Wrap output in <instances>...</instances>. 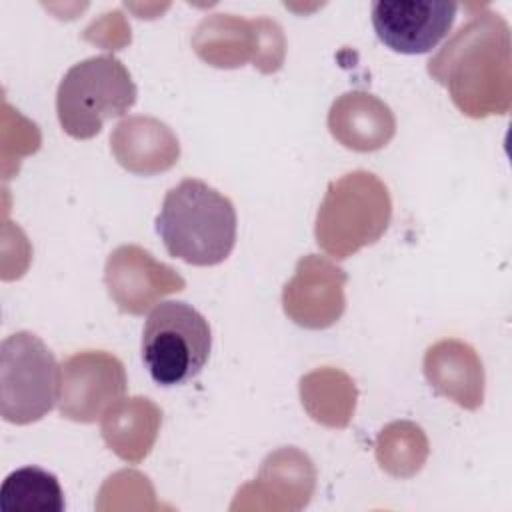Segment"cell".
<instances>
[{
    "mask_svg": "<svg viewBox=\"0 0 512 512\" xmlns=\"http://www.w3.org/2000/svg\"><path fill=\"white\" fill-rule=\"evenodd\" d=\"M428 72L448 86L468 116L504 114L510 108V28L488 8H478L454 38L428 62Z\"/></svg>",
    "mask_w": 512,
    "mask_h": 512,
    "instance_id": "1",
    "label": "cell"
},
{
    "mask_svg": "<svg viewBox=\"0 0 512 512\" xmlns=\"http://www.w3.org/2000/svg\"><path fill=\"white\" fill-rule=\"evenodd\" d=\"M136 84L112 54L76 62L60 80L56 114L62 130L76 138H94L106 120L126 114L136 102Z\"/></svg>",
    "mask_w": 512,
    "mask_h": 512,
    "instance_id": "3",
    "label": "cell"
},
{
    "mask_svg": "<svg viewBox=\"0 0 512 512\" xmlns=\"http://www.w3.org/2000/svg\"><path fill=\"white\" fill-rule=\"evenodd\" d=\"M60 388V366L50 348L32 332L20 330L0 344V414L12 424L46 416Z\"/></svg>",
    "mask_w": 512,
    "mask_h": 512,
    "instance_id": "6",
    "label": "cell"
},
{
    "mask_svg": "<svg viewBox=\"0 0 512 512\" xmlns=\"http://www.w3.org/2000/svg\"><path fill=\"white\" fill-rule=\"evenodd\" d=\"M106 286L122 312L142 314L156 298L178 292L184 280L138 246L116 248L106 262Z\"/></svg>",
    "mask_w": 512,
    "mask_h": 512,
    "instance_id": "9",
    "label": "cell"
},
{
    "mask_svg": "<svg viewBox=\"0 0 512 512\" xmlns=\"http://www.w3.org/2000/svg\"><path fill=\"white\" fill-rule=\"evenodd\" d=\"M64 492L58 478L38 466L10 472L0 486L2 512H64Z\"/></svg>",
    "mask_w": 512,
    "mask_h": 512,
    "instance_id": "15",
    "label": "cell"
},
{
    "mask_svg": "<svg viewBox=\"0 0 512 512\" xmlns=\"http://www.w3.org/2000/svg\"><path fill=\"white\" fill-rule=\"evenodd\" d=\"M156 232L170 256L192 266H216L236 244V210L216 188L186 178L166 192Z\"/></svg>",
    "mask_w": 512,
    "mask_h": 512,
    "instance_id": "2",
    "label": "cell"
},
{
    "mask_svg": "<svg viewBox=\"0 0 512 512\" xmlns=\"http://www.w3.org/2000/svg\"><path fill=\"white\" fill-rule=\"evenodd\" d=\"M424 372L430 384L464 408L482 404L484 374L476 352L458 340L440 342L426 352Z\"/></svg>",
    "mask_w": 512,
    "mask_h": 512,
    "instance_id": "13",
    "label": "cell"
},
{
    "mask_svg": "<svg viewBox=\"0 0 512 512\" xmlns=\"http://www.w3.org/2000/svg\"><path fill=\"white\" fill-rule=\"evenodd\" d=\"M328 126L334 138L352 150H378L394 134V118L386 104L366 92H348L330 108Z\"/></svg>",
    "mask_w": 512,
    "mask_h": 512,
    "instance_id": "12",
    "label": "cell"
},
{
    "mask_svg": "<svg viewBox=\"0 0 512 512\" xmlns=\"http://www.w3.org/2000/svg\"><path fill=\"white\" fill-rule=\"evenodd\" d=\"M458 4L448 0H378L372 26L382 44L400 54H426L448 36Z\"/></svg>",
    "mask_w": 512,
    "mask_h": 512,
    "instance_id": "8",
    "label": "cell"
},
{
    "mask_svg": "<svg viewBox=\"0 0 512 512\" xmlns=\"http://www.w3.org/2000/svg\"><path fill=\"white\" fill-rule=\"evenodd\" d=\"M116 160L130 172L154 174L168 170L180 156L178 138L172 130L148 116L122 120L110 136Z\"/></svg>",
    "mask_w": 512,
    "mask_h": 512,
    "instance_id": "11",
    "label": "cell"
},
{
    "mask_svg": "<svg viewBox=\"0 0 512 512\" xmlns=\"http://www.w3.org/2000/svg\"><path fill=\"white\" fill-rule=\"evenodd\" d=\"M346 274L328 260L310 254L302 258L296 276L284 288V310L300 326L326 328L344 310L342 286Z\"/></svg>",
    "mask_w": 512,
    "mask_h": 512,
    "instance_id": "10",
    "label": "cell"
},
{
    "mask_svg": "<svg viewBox=\"0 0 512 512\" xmlns=\"http://www.w3.org/2000/svg\"><path fill=\"white\" fill-rule=\"evenodd\" d=\"M392 202L388 188L372 172H350L330 182L316 216V242L342 260L376 242L388 228Z\"/></svg>",
    "mask_w": 512,
    "mask_h": 512,
    "instance_id": "4",
    "label": "cell"
},
{
    "mask_svg": "<svg viewBox=\"0 0 512 512\" xmlns=\"http://www.w3.org/2000/svg\"><path fill=\"white\" fill-rule=\"evenodd\" d=\"M212 330L188 302H160L142 330V360L160 386H180L196 378L208 362Z\"/></svg>",
    "mask_w": 512,
    "mask_h": 512,
    "instance_id": "5",
    "label": "cell"
},
{
    "mask_svg": "<svg viewBox=\"0 0 512 512\" xmlns=\"http://www.w3.org/2000/svg\"><path fill=\"white\" fill-rule=\"evenodd\" d=\"M260 40V18L258 20H242L232 14H214L200 22L194 34V48L200 58L210 62V58L220 50L226 48L224 68L240 66L254 48V42ZM258 58V54H256Z\"/></svg>",
    "mask_w": 512,
    "mask_h": 512,
    "instance_id": "14",
    "label": "cell"
},
{
    "mask_svg": "<svg viewBox=\"0 0 512 512\" xmlns=\"http://www.w3.org/2000/svg\"><path fill=\"white\" fill-rule=\"evenodd\" d=\"M126 392L124 364L102 350H86L60 366L58 408L74 422H96Z\"/></svg>",
    "mask_w": 512,
    "mask_h": 512,
    "instance_id": "7",
    "label": "cell"
}]
</instances>
